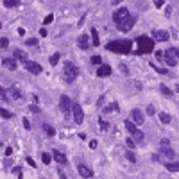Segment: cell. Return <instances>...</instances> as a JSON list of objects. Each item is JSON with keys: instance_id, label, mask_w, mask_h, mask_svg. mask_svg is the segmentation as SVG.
Wrapping results in <instances>:
<instances>
[{"instance_id": "cell-1", "label": "cell", "mask_w": 179, "mask_h": 179, "mask_svg": "<svg viewBox=\"0 0 179 179\" xmlns=\"http://www.w3.org/2000/svg\"><path fill=\"white\" fill-rule=\"evenodd\" d=\"M109 52H117V54H129L133 50V41L131 39H117L106 45Z\"/></svg>"}, {"instance_id": "cell-2", "label": "cell", "mask_w": 179, "mask_h": 179, "mask_svg": "<svg viewBox=\"0 0 179 179\" xmlns=\"http://www.w3.org/2000/svg\"><path fill=\"white\" fill-rule=\"evenodd\" d=\"M136 45H138V48H136V56L151 54V52L154 50V39L149 38V36H138V39H136Z\"/></svg>"}, {"instance_id": "cell-3", "label": "cell", "mask_w": 179, "mask_h": 179, "mask_svg": "<svg viewBox=\"0 0 179 179\" xmlns=\"http://www.w3.org/2000/svg\"><path fill=\"white\" fill-rule=\"evenodd\" d=\"M77 75H79V68L73 65V63L66 61V63H65V72H63L65 81H66V82H73V81L77 79Z\"/></svg>"}, {"instance_id": "cell-4", "label": "cell", "mask_w": 179, "mask_h": 179, "mask_svg": "<svg viewBox=\"0 0 179 179\" xmlns=\"http://www.w3.org/2000/svg\"><path fill=\"white\" fill-rule=\"evenodd\" d=\"M125 129L131 133V136H133V140H134V142H142V140H143V133H142L138 127H136V124H134V122L125 120Z\"/></svg>"}, {"instance_id": "cell-5", "label": "cell", "mask_w": 179, "mask_h": 179, "mask_svg": "<svg viewBox=\"0 0 179 179\" xmlns=\"http://www.w3.org/2000/svg\"><path fill=\"white\" fill-rule=\"evenodd\" d=\"M136 23V16H127L125 20H122L120 23H117V27H118V30H122V32H127V30H131L133 29V25Z\"/></svg>"}, {"instance_id": "cell-6", "label": "cell", "mask_w": 179, "mask_h": 179, "mask_svg": "<svg viewBox=\"0 0 179 179\" xmlns=\"http://www.w3.org/2000/svg\"><path fill=\"white\" fill-rule=\"evenodd\" d=\"M70 113L73 115V122H75V124H82L84 122V111H82V108L79 106V104L72 102V111Z\"/></svg>"}, {"instance_id": "cell-7", "label": "cell", "mask_w": 179, "mask_h": 179, "mask_svg": "<svg viewBox=\"0 0 179 179\" xmlns=\"http://www.w3.org/2000/svg\"><path fill=\"white\" fill-rule=\"evenodd\" d=\"M59 109L65 113L66 117L70 115V111H72V100H70L68 95H61V99H59Z\"/></svg>"}, {"instance_id": "cell-8", "label": "cell", "mask_w": 179, "mask_h": 179, "mask_svg": "<svg viewBox=\"0 0 179 179\" xmlns=\"http://www.w3.org/2000/svg\"><path fill=\"white\" fill-rule=\"evenodd\" d=\"M160 152H161V154H165L167 158H176V152L172 151L170 142H168L167 138H163V140H161V143H160Z\"/></svg>"}, {"instance_id": "cell-9", "label": "cell", "mask_w": 179, "mask_h": 179, "mask_svg": "<svg viewBox=\"0 0 179 179\" xmlns=\"http://www.w3.org/2000/svg\"><path fill=\"white\" fill-rule=\"evenodd\" d=\"M25 68H27V72H30L32 75H39L41 72H43V68H41L38 63H34V61H25Z\"/></svg>"}, {"instance_id": "cell-10", "label": "cell", "mask_w": 179, "mask_h": 179, "mask_svg": "<svg viewBox=\"0 0 179 179\" xmlns=\"http://www.w3.org/2000/svg\"><path fill=\"white\" fill-rule=\"evenodd\" d=\"M170 38V34L167 32V30H161V29H154L152 30V39L154 41H167Z\"/></svg>"}, {"instance_id": "cell-11", "label": "cell", "mask_w": 179, "mask_h": 179, "mask_svg": "<svg viewBox=\"0 0 179 179\" xmlns=\"http://www.w3.org/2000/svg\"><path fill=\"white\" fill-rule=\"evenodd\" d=\"M127 16H129V11H127V9H125V7H120L118 11L113 15V22H115V23H120L122 20H125Z\"/></svg>"}, {"instance_id": "cell-12", "label": "cell", "mask_w": 179, "mask_h": 179, "mask_svg": "<svg viewBox=\"0 0 179 179\" xmlns=\"http://www.w3.org/2000/svg\"><path fill=\"white\" fill-rule=\"evenodd\" d=\"M2 66L7 68V70H16L18 63H16L15 57H4V59H2Z\"/></svg>"}, {"instance_id": "cell-13", "label": "cell", "mask_w": 179, "mask_h": 179, "mask_svg": "<svg viewBox=\"0 0 179 179\" xmlns=\"http://www.w3.org/2000/svg\"><path fill=\"white\" fill-rule=\"evenodd\" d=\"M131 118H133V122H134L136 125H142L143 120H145V118H143V113H142L140 109H133V111H131Z\"/></svg>"}, {"instance_id": "cell-14", "label": "cell", "mask_w": 179, "mask_h": 179, "mask_svg": "<svg viewBox=\"0 0 179 179\" xmlns=\"http://www.w3.org/2000/svg\"><path fill=\"white\" fill-rule=\"evenodd\" d=\"M13 56H15V59H18V61H22V63H25V61L29 59V56H27V52H25V50H22V48H15V52H13Z\"/></svg>"}, {"instance_id": "cell-15", "label": "cell", "mask_w": 179, "mask_h": 179, "mask_svg": "<svg viewBox=\"0 0 179 179\" xmlns=\"http://www.w3.org/2000/svg\"><path fill=\"white\" fill-rule=\"evenodd\" d=\"M109 73H111V66L109 65H102V63H100V66L97 70V75L99 77H108Z\"/></svg>"}, {"instance_id": "cell-16", "label": "cell", "mask_w": 179, "mask_h": 179, "mask_svg": "<svg viewBox=\"0 0 179 179\" xmlns=\"http://www.w3.org/2000/svg\"><path fill=\"white\" fill-rule=\"evenodd\" d=\"M161 59H163V61L167 63L168 66H176V63H177V61H176V59L172 57V54H170V50H167V52H163V57H161Z\"/></svg>"}, {"instance_id": "cell-17", "label": "cell", "mask_w": 179, "mask_h": 179, "mask_svg": "<svg viewBox=\"0 0 179 179\" xmlns=\"http://www.w3.org/2000/svg\"><path fill=\"white\" fill-rule=\"evenodd\" d=\"M77 170H79V174H81L82 177H93V172H91V168L84 167V165H79V167H77Z\"/></svg>"}, {"instance_id": "cell-18", "label": "cell", "mask_w": 179, "mask_h": 179, "mask_svg": "<svg viewBox=\"0 0 179 179\" xmlns=\"http://www.w3.org/2000/svg\"><path fill=\"white\" fill-rule=\"evenodd\" d=\"M54 158H52V160H56L57 163H61V165H65L66 163V156L63 154V152H59V151H54V154H52Z\"/></svg>"}, {"instance_id": "cell-19", "label": "cell", "mask_w": 179, "mask_h": 179, "mask_svg": "<svg viewBox=\"0 0 179 179\" xmlns=\"http://www.w3.org/2000/svg\"><path fill=\"white\" fill-rule=\"evenodd\" d=\"M79 47H81L82 50H86V48L90 47V38H88V34H82V36L79 38Z\"/></svg>"}, {"instance_id": "cell-20", "label": "cell", "mask_w": 179, "mask_h": 179, "mask_svg": "<svg viewBox=\"0 0 179 179\" xmlns=\"http://www.w3.org/2000/svg\"><path fill=\"white\" fill-rule=\"evenodd\" d=\"M90 32H91V45L99 47V45H100V39H99V30H97V29H91Z\"/></svg>"}, {"instance_id": "cell-21", "label": "cell", "mask_w": 179, "mask_h": 179, "mask_svg": "<svg viewBox=\"0 0 179 179\" xmlns=\"http://www.w3.org/2000/svg\"><path fill=\"white\" fill-rule=\"evenodd\" d=\"M165 168L168 172H179V163H170V161H167L165 163Z\"/></svg>"}, {"instance_id": "cell-22", "label": "cell", "mask_w": 179, "mask_h": 179, "mask_svg": "<svg viewBox=\"0 0 179 179\" xmlns=\"http://www.w3.org/2000/svg\"><path fill=\"white\" fill-rule=\"evenodd\" d=\"M59 59H61V54H59V52L52 54V56H50V65H52V66H56L57 63H59Z\"/></svg>"}, {"instance_id": "cell-23", "label": "cell", "mask_w": 179, "mask_h": 179, "mask_svg": "<svg viewBox=\"0 0 179 179\" xmlns=\"http://www.w3.org/2000/svg\"><path fill=\"white\" fill-rule=\"evenodd\" d=\"M160 120L163 122V124H170V120H172V117H170V115H168V113H160Z\"/></svg>"}, {"instance_id": "cell-24", "label": "cell", "mask_w": 179, "mask_h": 179, "mask_svg": "<svg viewBox=\"0 0 179 179\" xmlns=\"http://www.w3.org/2000/svg\"><path fill=\"white\" fill-rule=\"evenodd\" d=\"M0 117L6 118V120H9V118H13V113L7 111V109H4V108H0Z\"/></svg>"}, {"instance_id": "cell-25", "label": "cell", "mask_w": 179, "mask_h": 179, "mask_svg": "<svg viewBox=\"0 0 179 179\" xmlns=\"http://www.w3.org/2000/svg\"><path fill=\"white\" fill-rule=\"evenodd\" d=\"M160 91L163 93V95H167V97H170V95H172V90H170V88H167L165 84H160Z\"/></svg>"}, {"instance_id": "cell-26", "label": "cell", "mask_w": 179, "mask_h": 179, "mask_svg": "<svg viewBox=\"0 0 179 179\" xmlns=\"http://www.w3.org/2000/svg\"><path fill=\"white\" fill-rule=\"evenodd\" d=\"M9 93H11L13 97H16V99H22V91H20L18 88H15V86H13V88H9Z\"/></svg>"}, {"instance_id": "cell-27", "label": "cell", "mask_w": 179, "mask_h": 179, "mask_svg": "<svg viewBox=\"0 0 179 179\" xmlns=\"http://www.w3.org/2000/svg\"><path fill=\"white\" fill-rule=\"evenodd\" d=\"M20 4V0H4V6L6 7H16Z\"/></svg>"}, {"instance_id": "cell-28", "label": "cell", "mask_w": 179, "mask_h": 179, "mask_svg": "<svg viewBox=\"0 0 179 179\" xmlns=\"http://www.w3.org/2000/svg\"><path fill=\"white\" fill-rule=\"evenodd\" d=\"M43 129H45V133H47L48 136H54V134H56L54 127H52V125H48V124H45V125H43Z\"/></svg>"}, {"instance_id": "cell-29", "label": "cell", "mask_w": 179, "mask_h": 179, "mask_svg": "<svg viewBox=\"0 0 179 179\" xmlns=\"http://www.w3.org/2000/svg\"><path fill=\"white\" fill-rule=\"evenodd\" d=\"M99 125H100V131H108V129H109V124H108L106 120H102V118L99 120Z\"/></svg>"}, {"instance_id": "cell-30", "label": "cell", "mask_w": 179, "mask_h": 179, "mask_svg": "<svg viewBox=\"0 0 179 179\" xmlns=\"http://www.w3.org/2000/svg\"><path fill=\"white\" fill-rule=\"evenodd\" d=\"M41 161H43L45 165H48V163L52 161V158H50V154H47V152H43V154H41Z\"/></svg>"}, {"instance_id": "cell-31", "label": "cell", "mask_w": 179, "mask_h": 179, "mask_svg": "<svg viewBox=\"0 0 179 179\" xmlns=\"http://www.w3.org/2000/svg\"><path fill=\"white\" fill-rule=\"evenodd\" d=\"M113 109H118V104H117V102H113V104H109V106L104 108V111H106V113H109V111H113Z\"/></svg>"}, {"instance_id": "cell-32", "label": "cell", "mask_w": 179, "mask_h": 179, "mask_svg": "<svg viewBox=\"0 0 179 179\" xmlns=\"http://www.w3.org/2000/svg\"><path fill=\"white\" fill-rule=\"evenodd\" d=\"M125 158H127L131 163H136V156H134V152H131V151H129L127 154H125Z\"/></svg>"}, {"instance_id": "cell-33", "label": "cell", "mask_w": 179, "mask_h": 179, "mask_svg": "<svg viewBox=\"0 0 179 179\" xmlns=\"http://www.w3.org/2000/svg\"><path fill=\"white\" fill-rule=\"evenodd\" d=\"M25 43H27L29 47H36V45H38V39H36V38H29Z\"/></svg>"}, {"instance_id": "cell-34", "label": "cell", "mask_w": 179, "mask_h": 179, "mask_svg": "<svg viewBox=\"0 0 179 179\" xmlns=\"http://www.w3.org/2000/svg\"><path fill=\"white\" fill-rule=\"evenodd\" d=\"M0 47L7 48V47H9V39H7V38H0Z\"/></svg>"}, {"instance_id": "cell-35", "label": "cell", "mask_w": 179, "mask_h": 179, "mask_svg": "<svg viewBox=\"0 0 179 179\" xmlns=\"http://www.w3.org/2000/svg\"><path fill=\"white\" fill-rule=\"evenodd\" d=\"M125 143H127L129 149H134V147H136V142H134L133 138H127V140H125Z\"/></svg>"}, {"instance_id": "cell-36", "label": "cell", "mask_w": 179, "mask_h": 179, "mask_svg": "<svg viewBox=\"0 0 179 179\" xmlns=\"http://www.w3.org/2000/svg\"><path fill=\"white\" fill-rule=\"evenodd\" d=\"M52 22H54V16H52V15L45 16V20H43V23H45V25H48V23H52Z\"/></svg>"}, {"instance_id": "cell-37", "label": "cell", "mask_w": 179, "mask_h": 179, "mask_svg": "<svg viewBox=\"0 0 179 179\" xmlns=\"http://www.w3.org/2000/svg\"><path fill=\"white\" fill-rule=\"evenodd\" d=\"M13 174L18 176V177H22V168H20V167H15V168H13Z\"/></svg>"}, {"instance_id": "cell-38", "label": "cell", "mask_w": 179, "mask_h": 179, "mask_svg": "<svg viewBox=\"0 0 179 179\" xmlns=\"http://www.w3.org/2000/svg\"><path fill=\"white\" fill-rule=\"evenodd\" d=\"M0 97H2L4 100H9V97H7V93H6V90H4L2 86H0Z\"/></svg>"}, {"instance_id": "cell-39", "label": "cell", "mask_w": 179, "mask_h": 179, "mask_svg": "<svg viewBox=\"0 0 179 179\" xmlns=\"http://www.w3.org/2000/svg\"><path fill=\"white\" fill-rule=\"evenodd\" d=\"M91 63H95V65H100V63H102L100 56H93V57H91Z\"/></svg>"}, {"instance_id": "cell-40", "label": "cell", "mask_w": 179, "mask_h": 179, "mask_svg": "<svg viewBox=\"0 0 179 179\" xmlns=\"http://www.w3.org/2000/svg\"><path fill=\"white\" fill-rule=\"evenodd\" d=\"M154 6L156 7H163L165 6V0H154Z\"/></svg>"}, {"instance_id": "cell-41", "label": "cell", "mask_w": 179, "mask_h": 179, "mask_svg": "<svg viewBox=\"0 0 179 179\" xmlns=\"http://www.w3.org/2000/svg\"><path fill=\"white\" fill-rule=\"evenodd\" d=\"M151 66H152V68H154V70H156L158 73H167V70H165V68H158L156 65H151Z\"/></svg>"}, {"instance_id": "cell-42", "label": "cell", "mask_w": 179, "mask_h": 179, "mask_svg": "<svg viewBox=\"0 0 179 179\" xmlns=\"http://www.w3.org/2000/svg\"><path fill=\"white\" fill-rule=\"evenodd\" d=\"M168 50H170V54H172V56L179 57V50H177V48H168Z\"/></svg>"}, {"instance_id": "cell-43", "label": "cell", "mask_w": 179, "mask_h": 179, "mask_svg": "<svg viewBox=\"0 0 179 179\" xmlns=\"http://www.w3.org/2000/svg\"><path fill=\"white\" fill-rule=\"evenodd\" d=\"M30 111H32V113H39V108L36 106V104H32V106H30Z\"/></svg>"}, {"instance_id": "cell-44", "label": "cell", "mask_w": 179, "mask_h": 179, "mask_svg": "<svg viewBox=\"0 0 179 179\" xmlns=\"http://www.w3.org/2000/svg\"><path fill=\"white\" fill-rule=\"evenodd\" d=\"M23 127H25V129H30V122H29L27 118H23Z\"/></svg>"}, {"instance_id": "cell-45", "label": "cell", "mask_w": 179, "mask_h": 179, "mask_svg": "<svg viewBox=\"0 0 179 179\" xmlns=\"http://www.w3.org/2000/svg\"><path fill=\"white\" fill-rule=\"evenodd\" d=\"M90 149H97V140H91L90 142Z\"/></svg>"}, {"instance_id": "cell-46", "label": "cell", "mask_w": 179, "mask_h": 179, "mask_svg": "<svg viewBox=\"0 0 179 179\" xmlns=\"http://www.w3.org/2000/svg\"><path fill=\"white\" fill-rule=\"evenodd\" d=\"M120 70H122V73H125V75H127V66H125V65H120Z\"/></svg>"}, {"instance_id": "cell-47", "label": "cell", "mask_w": 179, "mask_h": 179, "mask_svg": "<svg viewBox=\"0 0 179 179\" xmlns=\"http://www.w3.org/2000/svg\"><path fill=\"white\" fill-rule=\"evenodd\" d=\"M147 113H149V115H154V106H147Z\"/></svg>"}, {"instance_id": "cell-48", "label": "cell", "mask_w": 179, "mask_h": 179, "mask_svg": "<svg viewBox=\"0 0 179 179\" xmlns=\"http://www.w3.org/2000/svg\"><path fill=\"white\" fill-rule=\"evenodd\" d=\"M170 13H172V9L167 6V7H165V16H170Z\"/></svg>"}, {"instance_id": "cell-49", "label": "cell", "mask_w": 179, "mask_h": 179, "mask_svg": "<svg viewBox=\"0 0 179 179\" xmlns=\"http://www.w3.org/2000/svg\"><path fill=\"white\" fill-rule=\"evenodd\" d=\"M27 163H29L30 167H36V163H34V160H32V158H27Z\"/></svg>"}, {"instance_id": "cell-50", "label": "cell", "mask_w": 179, "mask_h": 179, "mask_svg": "<svg viewBox=\"0 0 179 179\" xmlns=\"http://www.w3.org/2000/svg\"><path fill=\"white\" fill-rule=\"evenodd\" d=\"M156 57H158V59H161V57H163V52H161V50H158V52H156Z\"/></svg>"}, {"instance_id": "cell-51", "label": "cell", "mask_w": 179, "mask_h": 179, "mask_svg": "<svg viewBox=\"0 0 179 179\" xmlns=\"http://www.w3.org/2000/svg\"><path fill=\"white\" fill-rule=\"evenodd\" d=\"M13 154V149H11V147H9V149H6V156H11Z\"/></svg>"}, {"instance_id": "cell-52", "label": "cell", "mask_w": 179, "mask_h": 179, "mask_svg": "<svg viewBox=\"0 0 179 179\" xmlns=\"http://www.w3.org/2000/svg\"><path fill=\"white\" fill-rule=\"evenodd\" d=\"M120 2H122V0H111V4H113V6H117V4H120Z\"/></svg>"}, {"instance_id": "cell-53", "label": "cell", "mask_w": 179, "mask_h": 179, "mask_svg": "<svg viewBox=\"0 0 179 179\" xmlns=\"http://www.w3.org/2000/svg\"><path fill=\"white\" fill-rule=\"evenodd\" d=\"M176 91H177V93H179V86H177V88H176Z\"/></svg>"}, {"instance_id": "cell-54", "label": "cell", "mask_w": 179, "mask_h": 179, "mask_svg": "<svg viewBox=\"0 0 179 179\" xmlns=\"http://www.w3.org/2000/svg\"><path fill=\"white\" fill-rule=\"evenodd\" d=\"M0 29H2V22H0Z\"/></svg>"}]
</instances>
